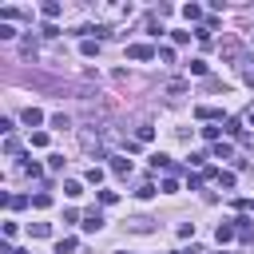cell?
Wrapping results in <instances>:
<instances>
[{
    "label": "cell",
    "mask_w": 254,
    "mask_h": 254,
    "mask_svg": "<svg viewBox=\"0 0 254 254\" xmlns=\"http://www.w3.org/2000/svg\"><path fill=\"white\" fill-rule=\"evenodd\" d=\"M52 127H56V131H64V127H71V119L60 111V115H52Z\"/></svg>",
    "instance_id": "d6986e66"
},
{
    "label": "cell",
    "mask_w": 254,
    "mask_h": 254,
    "mask_svg": "<svg viewBox=\"0 0 254 254\" xmlns=\"http://www.w3.org/2000/svg\"><path fill=\"white\" fill-rule=\"evenodd\" d=\"M194 115H198V119H206V123L222 119V111H218V107H194Z\"/></svg>",
    "instance_id": "9c48e42d"
},
{
    "label": "cell",
    "mask_w": 254,
    "mask_h": 254,
    "mask_svg": "<svg viewBox=\"0 0 254 254\" xmlns=\"http://www.w3.org/2000/svg\"><path fill=\"white\" fill-rule=\"evenodd\" d=\"M131 230L135 234H151L155 230V218H131Z\"/></svg>",
    "instance_id": "ba28073f"
},
{
    "label": "cell",
    "mask_w": 254,
    "mask_h": 254,
    "mask_svg": "<svg viewBox=\"0 0 254 254\" xmlns=\"http://www.w3.org/2000/svg\"><path fill=\"white\" fill-rule=\"evenodd\" d=\"M64 194H67V198H79V194H83V183H79V179H64Z\"/></svg>",
    "instance_id": "52a82bcc"
},
{
    "label": "cell",
    "mask_w": 254,
    "mask_h": 254,
    "mask_svg": "<svg viewBox=\"0 0 254 254\" xmlns=\"http://www.w3.org/2000/svg\"><path fill=\"white\" fill-rule=\"evenodd\" d=\"M179 238H194V222H179Z\"/></svg>",
    "instance_id": "f1b7e54d"
},
{
    "label": "cell",
    "mask_w": 254,
    "mask_h": 254,
    "mask_svg": "<svg viewBox=\"0 0 254 254\" xmlns=\"http://www.w3.org/2000/svg\"><path fill=\"white\" fill-rule=\"evenodd\" d=\"M24 175H32V179H40V175H44V167H40V163H24Z\"/></svg>",
    "instance_id": "484cf974"
},
{
    "label": "cell",
    "mask_w": 254,
    "mask_h": 254,
    "mask_svg": "<svg viewBox=\"0 0 254 254\" xmlns=\"http://www.w3.org/2000/svg\"><path fill=\"white\" fill-rule=\"evenodd\" d=\"M163 190H167V194H175V190H179V179H175V175H167V179H163Z\"/></svg>",
    "instance_id": "83f0119b"
},
{
    "label": "cell",
    "mask_w": 254,
    "mask_h": 254,
    "mask_svg": "<svg viewBox=\"0 0 254 254\" xmlns=\"http://www.w3.org/2000/svg\"><path fill=\"white\" fill-rule=\"evenodd\" d=\"M24 123H28V127H40V123H44V111H40V107H24Z\"/></svg>",
    "instance_id": "5b68a950"
},
{
    "label": "cell",
    "mask_w": 254,
    "mask_h": 254,
    "mask_svg": "<svg viewBox=\"0 0 254 254\" xmlns=\"http://www.w3.org/2000/svg\"><path fill=\"white\" fill-rule=\"evenodd\" d=\"M135 135H139V143H151V139H155V127H151V123H143Z\"/></svg>",
    "instance_id": "5bb4252c"
},
{
    "label": "cell",
    "mask_w": 254,
    "mask_h": 254,
    "mask_svg": "<svg viewBox=\"0 0 254 254\" xmlns=\"http://www.w3.org/2000/svg\"><path fill=\"white\" fill-rule=\"evenodd\" d=\"M250 83H254V71H250Z\"/></svg>",
    "instance_id": "8d00e7d4"
},
{
    "label": "cell",
    "mask_w": 254,
    "mask_h": 254,
    "mask_svg": "<svg viewBox=\"0 0 254 254\" xmlns=\"http://www.w3.org/2000/svg\"><path fill=\"white\" fill-rule=\"evenodd\" d=\"M48 167L52 171H64V155H48Z\"/></svg>",
    "instance_id": "f546056e"
},
{
    "label": "cell",
    "mask_w": 254,
    "mask_h": 254,
    "mask_svg": "<svg viewBox=\"0 0 254 254\" xmlns=\"http://www.w3.org/2000/svg\"><path fill=\"white\" fill-rule=\"evenodd\" d=\"M135 194H139V198H155V183H139Z\"/></svg>",
    "instance_id": "44dd1931"
},
{
    "label": "cell",
    "mask_w": 254,
    "mask_h": 254,
    "mask_svg": "<svg viewBox=\"0 0 254 254\" xmlns=\"http://www.w3.org/2000/svg\"><path fill=\"white\" fill-rule=\"evenodd\" d=\"M226 135H234V139H242V123H238V119H226Z\"/></svg>",
    "instance_id": "ffe728a7"
},
{
    "label": "cell",
    "mask_w": 254,
    "mask_h": 254,
    "mask_svg": "<svg viewBox=\"0 0 254 254\" xmlns=\"http://www.w3.org/2000/svg\"><path fill=\"white\" fill-rule=\"evenodd\" d=\"M111 171H115V175H131V159H123V155H111Z\"/></svg>",
    "instance_id": "8992f818"
},
{
    "label": "cell",
    "mask_w": 254,
    "mask_h": 254,
    "mask_svg": "<svg viewBox=\"0 0 254 254\" xmlns=\"http://www.w3.org/2000/svg\"><path fill=\"white\" fill-rule=\"evenodd\" d=\"M87 183H103V167H91L87 171Z\"/></svg>",
    "instance_id": "4dcf8cb0"
},
{
    "label": "cell",
    "mask_w": 254,
    "mask_h": 254,
    "mask_svg": "<svg viewBox=\"0 0 254 254\" xmlns=\"http://www.w3.org/2000/svg\"><path fill=\"white\" fill-rule=\"evenodd\" d=\"M183 16H187V24H206V16H202L198 4H183Z\"/></svg>",
    "instance_id": "3957f363"
},
{
    "label": "cell",
    "mask_w": 254,
    "mask_h": 254,
    "mask_svg": "<svg viewBox=\"0 0 254 254\" xmlns=\"http://www.w3.org/2000/svg\"><path fill=\"white\" fill-rule=\"evenodd\" d=\"M234 234H238V226H234V222H218V230H214V238H218V246H222V242H230Z\"/></svg>",
    "instance_id": "277c9868"
},
{
    "label": "cell",
    "mask_w": 254,
    "mask_h": 254,
    "mask_svg": "<svg viewBox=\"0 0 254 254\" xmlns=\"http://www.w3.org/2000/svg\"><path fill=\"white\" fill-rule=\"evenodd\" d=\"M32 147H48V131H32Z\"/></svg>",
    "instance_id": "cb8c5ba5"
},
{
    "label": "cell",
    "mask_w": 254,
    "mask_h": 254,
    "mask_svg": "<svg viewBox=\"0 0 254 254\" xmlns=\"http://www.w3.org/2000/svg\"><path fill=\"white\" fill-rule=\"evenodd\" d=\"M202 183H206V179H202V171H198V175H190V179H187V187H190V190H198V187H202Z\"/></svg>",
    "instance_id": "1f68e13d"
},
{
    "label": "cell",
    "mask_w": 254,
    "mask_h": 254,
    "mask_svg": "<svg viewBox=\"0 0 254 254\" xmlns=\"http://www.w3.org/2000/svg\"><path fill=\"white\" fill-rule=\"evenodd\" d=\"M16 151H20V139H16V135H12V139H4V155H16Z\"/></svg>",
    "instance_id": "d4e9b609"
},
{
    "label": "cell",
    "mask_w": 254,
    "mask_h": 254,
    "mask_svg": "<svg viewBox=\"0 0 254 254\" xmlns=\"http://www.w3.org/2000/svg\"><path fill=\"white\" fill-rule=\"evenodd\" d=\"M79 52H83V56H95V52H99V40H83Z\"/></svg>",
    "instance_id": "ac0fdd59"
},
{
    "label": "cell",
    "mask_w": 254,
    "mask_h": 254,
    "mask_svg": "<svg viewBox=\"0 0 254 254\" xmlns=\"http://www.w3.org/2000/svg\"><path fill=\"white\" fill-rule=\"evenodd\" d=\"M32 206H36V210H48V206H52V194H44V190L32 194Z\"/></svg>",
    "instance_id": "4fadbf2b"
},
{
    "label": "cell",
    "mask_w": 254,
    "mask_h": 254,
    "mask_svg": "<svg viewBox=\"0 0 254 254\" xmlns=\"http://www.w3.org/2000/svg\"><path fill=\"white\" fill-rule=\"evenodd\" d=\"M75 246H79V242L67 234V238H60V242H56V254H75Z\"/></svg>",
    "instance_id": "8fae6325"
},
{
    "label": "cell",
    "mask_w": 254,
    "mask_h": 254,
    "mask_svg": "<svg viewBox=\"0 0 254 254\" xmlns=\"http://www.w3.org/2000/svg\"><path fill=\"white\" fill-rule=\"evenodd\" d=\"M48 234H52L48 222H32V238H48Z\"/></svg>",
    "instance_id": "2e32d148"
},
{
    "label": "cell",
    "mask_w": 254,
    "mask_h": 254,
    "mask_svg": "<svg viewBox=\"0 0 254 254\" xmlns=\"http://www.w3.org/2000/svg\"><path fill=\"white\" fill-rule=\"evenodd\" d=\"M12 36H16V28H12L8 20H0V40H12Z\"/></svg>",
    "instance_id": "7402d4cb"
},
{
    "label": "cell",
    "mask_w": 254,
    "mask_h": 254,
    "mask_svg": "<svg viewBox=\"0 0 254 254\" xmlns=\"http://www.w3.org/2000/svg\"><path fill=\"white\" fill-rule=\"evenodd\" d=\"M246 123H250V127H254V111H250V115H246Z\"/></svg>",
    "instance_id": "836d02e7"
},
{
    "label": "cell",
    "mask_w": 254,
    "mask_h": 254,
    "mask_svg": "<svg viewBox=\"0 0 254 254\" xmlns=\"http://www.w3.org/2000/svg\"><path fill=\"white\" fill-rule=\"evenodd\" d=\"M246 210H254V202H246Z\"/></svg>",
    "instance_id": "e575fe53"
},
{
    "label": "cell",
    "mask_w": 254,
    "mask_h": 254,
    "mask_svg": "<svg viewBox=\"0 0 254 254\" xmlns=\"http://www.w3.org/2000/svg\"><path fill=\"white\" fill-rule=\"evenodd\" d=\"M187 71H190V75H206L210 67H206V60H190V64H187Z\"/></svg>",
    "instance_id": "7c38bea8"
},
{
    "label": "cell",
    "mask_w": 254,
    "mask_h": 254,
    "mask_svg": "<svg viewBox=\"0 0 254 254\" xmlns=\"http://www.w3.org/2000/svg\"><path fill=\"white\" fill-rule=\"evenodd\" d=\"M151 167H155V171H159V167H171V155H163V151H155V155H151Z\"/></svg>",
    "instance_id": "9a60e30c"
},
{
    "label": "cell",
    "mask_w": 254,
    "mask_h": 254,
    "mask_svg": "<svg viewBox=\"0 0 254 254\" xmlns=\"http://www.w3.org/2000/svg\"><path fill=\"white\" fill-rule=\"evenodd\" d=\"M40 12H44V16H48V20H56V16H60V4H56V0H48V4H44V8H40Z\"/></svg>",
    "instance_id": "e0dca14e"
},
{
    "label": "cell",
    "mask_w": 254,
    "mask_h": 254,
    "mask_svg": "<svg viewBox=\"0 0 254 254\" xmlns=\"http://www.w3.org/2000/svg\"><path fill=\"white\" fill-rule=\"evenodd\" d=\"M79 226H83V230H87V234H95V230H99V226H103V214H99V210H87V214H83V222H79Z\"/></svg>",
    "instance_id": "7a4b0ae2"
},
{
    "label": "cell",
    "mask_w": 254,
    "mask_h": 254,
    "mask_svg": "<svg viewBox=\"0 0 254 254\" xmlns=\"http://www.w3.org/2000/svg\"><path fill=\"white\" fill-rule=\"evenodd\" d=\"M115 198H119V194H115V190H99V202H103V206H111V202H115Z\"/></svg>",
    "instance_id": "d6a6232c"
},
{
    "label": "cell",
    "mask_w": 254,
    "mask_h": 254,
    "mask_svg": "<svg viewBox=\"0 0 254 254\" xmlns=\"http://www.w3.org/2000/svg\"><path fill=\"white\" fill-rule=\"evenodd\" d=\"M218 187H226V190H230V187H234V175H230V171H218Z\"/></svg>",
    "instance_id": "4316f807"
},
{
    "label": "cell",
    "mask_w": 254,
    "mask_h": 254,
    "mask_svg": "<svg viewBox=\"0 0 254 254\" xmlns=\"http://www.w3.org/2000/svg\"><path fill=\"white\" fill-rule=\"evenodd\" d=\"M16 254H28V250H16Z\"/></svg>",
    "instance_id": "d590c367"
},
{
    "label": "cell",
    "mask_w": 254,
    "mask_h": 254,
    "mask_svg": "<svg viewBox=\"0 0 254 254\" xmlns=\"http://www.w3.org/2000/svg\"><path fill=\"white\" fill-rule=\"evenodd\" d=\"M127 56H131V60H155L159 52H155L151 44H127Z\"/></svg>",
    "instance_id": "6da1fadb"
},
{
    "label": "cell",
    "mask_w": 254,
    "mask_h": 254,
    "mask_svg": "<svg viewBox=\"0 0 254 254\" xmlns=\"http://www.w3.org/2000/svg\"><path fill=\"white\" fill-rule=\"evenodd\" d=\"M202 139H210V143H218V127H214V123H206V127H202Z\"/></svg>",
    "instance_id": "603a6c76"
},
{
    "label": "cell",
    "mask_w": 254,
    "mask_h": 254,
    "mask_svg": "<svg viewBox=\"0 0 254 254\" xmlns=\"http://www.w3.org/2000/svg\"><path fill=\"white\" fill-rule=\"evenodd\" d=\"M210 155H214V159H234V147H230V143H222V139H218V143H214V151H210Z\"/></svg>",
    "instance_id": "30bf717a"
}]
</instances>
